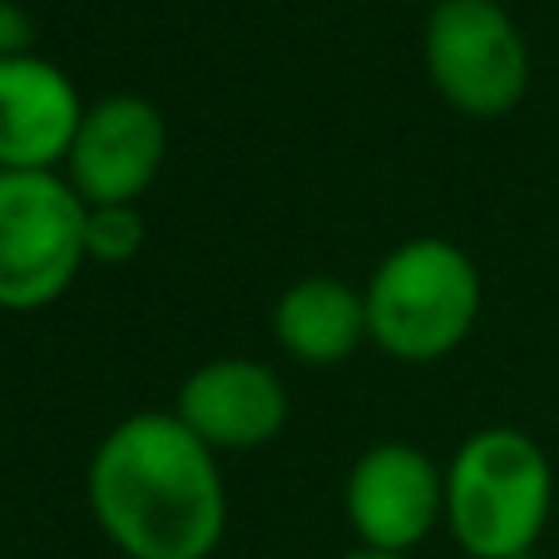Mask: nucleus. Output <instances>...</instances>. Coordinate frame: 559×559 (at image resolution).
I'll return each mask as SVG.
<instances>
[{
    "instance_id": "nucleus-16",
    "label": "nucleus",
    "mask_w": 559,
    "mask_h": 559,
    "mask_svg": "<svg viewBox=\"0 0 559 559\" xmlns=\"http://www.w3.org/2000/svg\"><path fill=\"white\" fill-rule=\"evenodd\" d=\"M431 5H436V0H431Z\"/></svg>"
},
{
    "instance_id": "nucleus-15",
    "label": "nucleus",
    "mask_w": 559,
    "mask_h": 559,
    "mask_svg": "<svg viewBox=\"0 0 559 559\" xmlns=\"http://www.w3.org/2000/svg\"><path fill=\"white\" fill-rule=\"evenodd\" d=\"M496 5H506V0H496Z\"/></svg>"
},
{
    "instance_id": "nucleus-14",
    "label": "nucleus",
    "mask_w": 559,
    "mask_h": 559,
    "mask_svg": "<svg viewBox=\"0 0 559 559\" xmlns=\"http://www.w3.org/2000/svg\"><path fill=\"white\" fill-rule=\"evenodd\" d=\"M520 559H539V555H520Z\"/></svg>"
},
{
    "instance_id": "nucleus-12",
    "label": "nucleus",
    "mask_w": 559,
    "mask_h": 559,
    "mask_svg": "<svg viewBox=\"0 0 559 559\" xmlns=\"http://www.w3.org/2000/svg\"><path fill=\"white\" fill-rule=\"evenodd\" d=\"M35 45V21L15 0H0V55H31Z\"/></svg>"
},
{
    "instance_id": "nucleus-9",
    "label": "nucleus",
    "mask_w": 559,
    "mask_h": 559,
    "mask_svg": "<svg viewBox=\"0 0 559 559\" xmlns=\"http://www.w3.org/2000/svg\"><path fill=\"white\" fill-rule=\"evenodd\" d=\"M174 416L199 436L209 451H258L277 441L287 426V386L267 361L213 357L189 371L179 386Z\"/></svg>"
},
{
    "instance_id": "nucleus-10",
    "label": "nucleus",
    "mask_w": 559,
    "mask_h": 559,
    "mask_svg": "<svg viewBox=\"0 0 559 559\" xmlns=\"http://www.w3.org/2000/svg\"><path fill=\"white\" fill-rule=\"evenodd\" d=\"M273 342L297 367H342L367 347V297L337 273H307L273 302Z\"/></svg>"
},
{
    "instance_id": "nucleus-6",
    "label": "nucleus",
    "mask_w": 559,
    "mask_h": 559,
    "mask_svg": "<svg viewBox=\"0 0 559 559\" xmlns=\"http://www.w3.org/2000/svg\"><path fill=\"white\" fill-rule=\"evenodd\" d=\"M342 510L361 549L412 555L436 525H445V465L412 441H381L347 471Z\"/></svg>"
},
{
    "instance_id": "nucleus-3",
    "label": "nucleus",
    "mask_w": 559,
    "mask_h": 559,
    "mask_svg": "<svg viewBox=\"0 0 559 559\" xmlns=\"http://www.w3.org/2000/svg\"><path fill=\"white\" fill-rule=\"evenodd\" d=\"M367 332L402 367H431L465 347L480 322V267L451 238H406L361 287Z\"/></svg>"
},
{
    "instance_id": "nucleus-1",
    "label": "nucleus",
    "mask_w": 559,
    "mask_h": 559,
    "mask_svg": "<svg viewBox=\"0 0 559 559\" xmlns=\"http://www.w3.org/2000/svg\"><path fill=\"white\" fill-rule=\"evenodd\" d=\"M90 515L124 559H213L228 535L218 451L174 412H134L99 436L85 475Z\"/></svg>"
},
{
    "instance_id": "nucleus-7",
    "label": "nucleus",
    "mask_w": 559,
    "mask_h": 559,
    "mask_svg": "<svg viewBox=\"0 0 559 559\" xmlns=\"http://www.w3.org/2000/svg\"><path fill=\"white\" fill-rule=\"evenodd\" d=\"M164 109L144 95H105L85 109L60 174L85 203H139L164 174Z\"/></svg>"
},
{
    "instance_id": "nucleus-4",
    "label": "nucleus",
    "mask_w": 559,
    "mask_h": 559,
    "mask_svg": "<svg viewBox=\"0 0 559 559\" xmlns=\"http://www.w3.org/2000/svg\"><path fill=\"white\" fill-rule=\"evenodd\" d=\"M431 90L465 119H506L530 95V45L496 0H436L421 31Z\"/></svg>"
},
{
    "instance_id": "nucleus-11",
    "label": "nucleus",
    "mask_w": 559,
    "mask_h": 559,
    "mask_svg": "<svg viewBox=\"0 0 559 559\" xmlns=\"http://www.w3.org/2000/svg\"><path fill=\"white\" fill-rule=\"evenodd\" d=\"M144 213L139 203H90L85 209V258L105 267H124L144 253Z\"/></svg>"
},
{
    "instance_id": "nucleus-8",
    "label": "nucleus",
    "mask_w": 559,
    "mask_h": 559,
    "mask_svg": "<svg viewBox=\"0 0 559 559\" xmlns=\"http://www.w3.org/2000/svg\"><path fill=\"white\" fill-rule=\"evenodd\" d=\"M85 99L45 55H0V174H60Z\"/></svg>"
},
{
    "instance_id": "nucleus-13",
    "label": "nucleus",
    "mask_w": 559,
    "mask_h": 559,
    "mask_svg": "<svg viewBox=\"0 0 559 559\" xmlns=\"http://www.w3.org/2000/svg\"><path fill=\"white\" fill-rule=\"evenodd\" d=\"M347 559H412V555H377V549H357V555H347Z\"/></svg>"
},
{
    "instance_id": "nucleus-5",
    "label": "nucleus",
    "mask_w": 559,
    "mask_h": 559,
    "mask_svg": "<svg viewBox=\"0 0 559 559\" xmlns=\"http://www.w3.org/2000/svg\"><path fill=\"white\" fill-rule=\"evenodd\" d=\"M85 209L64 174H0V312H40L74 287Z\"/></svg>"
},
{
    "instance_id": "nucleus-2",
    "label": "nucleus",
    "mask_w": 559,
    "mask_h": 559,
    "mask_svg": "<svg viewBox=\"0 0 559 559\" xmlns=\"http://www.w3.org/2000/svg\"><path fill=\"white\" fill-rule=\"evenodd\" d=\"M555 510V465L535 436L486 426L445 465V530L471 559L535 555Z\"/></svg>"
}]
</instances>
